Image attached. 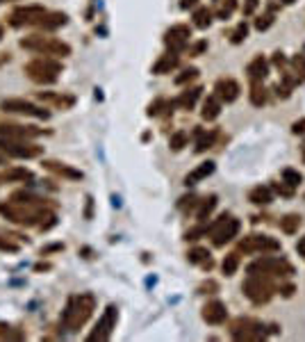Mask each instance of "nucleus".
I'll use <instances>...</instances> for the list:
<instances>
[{
  "mask_svg": "<svg viewBox=\"0 0 305 342\" xmlns=\"http://www.w3.org/2000/svg\"><path fill=\"white\" fill-rule=\"evenodd\" d=\"M93 308H96V297H93L91 292H82V295L71 297L66 308H64V315H62L64 329L71 331V333L80 331V326H85L87 320L91 317Z\"/></svg>",
  "mask_w": 305,
  "mask_h": 342,
  "instance_id": "1",
  "label": "nucleus"
},
{
  "mask_svg": "<svg viewBox=\"0 0 305 342\" xmlns=\"http://www.w3.org/2000/svg\"><path fill=\"white\" fill-rule=\"evenodd\" d=\"M18 43H21V48H26L30 53H37V55H48V57L71 55V46L66 41L55 39V37H46V34H28Z\"/></svg>",
  "mask_w": 305,
  "mask_h": 342,
  "instance_id": "2",
  "label": "nucleus"
},
{
  "mask_svg": "<svg viewBox=\"0 0 305 342\" xmlns=\"http://www.w3.org/2000/svg\"><path fill=\"white\" fill-rule=\"evenodd\" d=\"M60 73H62V62L57 57L41 55L26 64V76L34 85H55Z\"/></svg>",
  "mask_w": 305,
  "mask_h": 342,
  "instance_id": "3",
  "label": "nucleus"
},
{
  "mask_svg": "<svg viewBox=\"0 0 305 342\" xmlns=\"http://www.w3.org/2000/svg\"><path fill=\"white\" fill-rule=\"evenodd\" d=\"M0 149L7 153V158H16V160H32L43 153V146L34 144V141L5 139V137H0Z\"/></svg>",
  "mask_w": 305,
  "mask_h": 342,
  "instance_id": "4",
  "label": "nucleus"
},
{
  "mask_svg": "<svg viewBox=\"0 0 305 342\" xmlns=\"http://www.w3.org/2000/svg\"><path fill=\"white\" fill-rule=\"evenodd\" d=\"M0 110L12 112V114H23V116H34V119H50V112L46 107H39L26 99H5L0 101Z\"/></svg>",
  "mask_w": 305,
  "mask_h": 342,
  "instance_id": "5",
  "label": "nucleus"
},
{
  "mask_svg": "<svg viewBox=\"0 0 305 342\" xmlns=\"http://www.w3.org/2000/svg\"><path fill=\"white\" fill-rule=\"evenodd\" d=\"M210 233H212L214 247H225V244H228L233 237H237V233H239V222H237V219H233L230 214L223 212V214L219 217V222L210 226Z\"/></svg>",
  "mask_w": 305,
  "mask_h": 342,
  "instance_id": "6",
  "label": "nucleus"
},
{
  "mask_svg": "<svg viewBox=\"0 0 305 342\" xmlns=\"http://www.w3.org/2000/svg\"><path fill=\"white\" fill-rule=\"evenodd\" d=\"M46 12L48 9H43V5H26V7H16L12 14H9V26L12 28L37 26Z\"/></svg>",
  "mask_w": 305,
  "mask_h": 342,
  "instance_id": "7",
  "label": "nucleus"
},
{
  "mask_svg": "<svg viewBox=\"0 0 305 342\" xmlns=\"http://www.w3.org/2000/svg\"><path fill=\"white\" fill-rule=\"evenodd\" d=\"M244 292L255 304H267L269 297H271V287L267 285V281H262L260 274H248V278L244 283Z\"/></svg>",
  "mask_w": 305,
  "mask_h": 342,
  "instance_id": "8",
  "label": "nucleus"
},
{
  "mask_svg": "<svg viewBox=\"0 0 305 342\" xmlns=\"http://www.w3.org/2000/svg\"><path fill=\"white\" fill-rule=\"evenodd\" d=\"M43 135V128H34V126H21V124H0V137L5 139H21V141H32Z\"/></svg>",
  "mask_w": 305,
  "mask_h": 342,
  "instance_id": "9",
  "label": "nucleus"
},
{
  "mask_svg": "<svg viewBox=\"0 0 305 342\" xmlns=\"http://www.w3.org/2000/svg\"><path fill=\"white\" fill-rule=\"evenodd\" d=\"M116 317H119V312H116V306H107V310H105V315L100 317V322L96 324V329H93V333L89 335V342H105V340H110V335H112V331H114V326H116Z\"/></svg>",
  "mask_w": 305,
  "mask_h": 342,
  "instance_id": "10",
  "label": "nucleus"
},
{
  "mask_svg": "<svg viewBox=\"0 0 305 342\" xmlns=\"http://www.w3.org/2000/svg\"><path fill=\"white\" fill-rule=\"evenodd\" d=\"M189 37H191V30H189V26H183V23H178V26H173V28H169L164 34V43L169 46V51L171 53H183L185 48H187V43H189Z\"/></svg>",
  "mask_w": 305,
  "mask_h": 342,
  "instance_id": "11",
  "label": "nucleus"
},
{
  "mask_svg": "<svg viewBox=\"0 0 305 342\" xmlns=\"http://www.w3.org/2000/svg\"><path fill=\"white\" fill-rule=\"evenodd\" d=\"M280 244L267 235H250L242 242V251H278Z\"/></svg>",
  "mask_w": 305,
  "mask_h": 342,
  "instance_id": "12",
  "label": "nucleus"
},
{
  "mask_svg": "<svg viewBox=\"0 0 305 342\" xmlns=\"http://www.w3.org/2000/svg\"><path fill=\"white\" fill-rule=\"evenodd\" d=\"M214 91H216L214 96L219 101L233 103V101H237V96H239V85H237V80H233V78H221V80L216 82Z\"/></svg>",
  "mask_w": 305,
  "mask_h": 342,
  "instance_id": "13",
  "label": "nucleus"
},
{
  "mask_svg": "<svg viewBox=\"0 0 305 342\" xmlns=\"http://www.w3.org/2000/svg\"><path fill=\"white\" fill-rule=\"evenodd\" d=\"M66 23H68V16L64 12H46L41 21L37 23V28L43 32H53V30H60Z\"/></svg>",
  "mask_w": 305,
  "mask_h": 342,
  "instance_id": "14",
  "label": "nucleus"
},
{
  "mask_svg": "<svg viewBox=\"0 0 305 342\" xmlns=\"http://www.w3.org/2000/svg\"><path fill=\"white\" fill-rule=\"evenodd\" d=\"M225 317H228V310L221 301H210L208 306L203 308V320L208 324H223Z\"/></svg>",
  "mask_w": 305,
  "mask_h": 342,
  "instance_id": "15",
  "label": "nucleus"
},
{
  "mask_svg": "<svg viewBox=\"0 0 305 342\" xmlns=\"http://www.w3.org/2000/svg\"><path fill=\"white\" fill-rule=\"evenodd\" d=\"M43 169H48L50 174L62 176V178L82 180V171H78V169L68 167V164H64V162H57V160H46V162H43Z\"/></svg>",
  "mask_w": 305,
  "mask_h": 342,
  "instance_id": "16",
  "label": "nucleus"
},
{
  "mask_svg": "<svg viewBox=\"0 0 305 342\" xmlns=\"http://www.w3.org/2000/svg\"><path fill=\"white\" fill-rule=\"evenodd\" d=\"M39 101L48 103V105H55L60 110H68V107L75 105V99L68 94H50V91H39Z\"/></svg>",
  "mask_w": 305,
  "mask_h": 342,
  "instance_id": "17",
  "label": "nucleus"
},
{
  "mask_svg": "<svg viewBox=\"0 0 305 342\" xmlns=\"http://www.w3.org/2000/svg\"><path fill=\"white\" fill-rule=\"evenodd\" d=\"M175 66H178V55H175V53H166V55H162L160 60L152 64V73H155V76H164V73L173 71Z\"/></svg>",
  "mask_w": 305,
  "mask_h": 342,
  "instance_id": "18",
  "label": "nucleus"
},
{
  "mask_svg": "<svg viewBox=\"0 0 305 342\" xmlns=\"http://www.w3.org/2000/svg\"><path fill=\"white\" fill-rule=\"evenodd\" d=\"M214 171V162H203V164H198L191 174H187V178H185V185L189 187V185H196L198 180H203V178H208L210 174Z\"/></svg>",
  "mask_w": 305,
  "mask_h": 342,
  "instance_id": "19",
  "label": "nucleus"
},
{
  "mask_svg": "<svg viewBox=\"0 0 305 342\" xmlns=\"http://www.w3.org/2000/svg\"><path fill=\"white\" fill-rule=\"evenodd\" d=\"M246 73H248L253 80H262V78H267V73H269L267 60H264V57H255V60L248 64V68H246Z\"/></svg>",
  "mask_w": 305,
  "mask_h": 342,
  "instance_id": "20",
  "label": "nucleus"
},
{
  "mask_svg": "<svg viewBox=\"0 0 305 342\" xmlns=\"http://www.w3.org/2000/svg\"><path fill=\"white\" fill-rule=\"evenodd\" d=\"M221 112V103L216 96H208V101L203 103V112H200V116H203L205 121H214L216 116H219Z\"/></svg>",
  "mask_w": 305,
  "mask_h": 342,
  "instance_id": "21",
  "label": "nucleus"
},
{
  "mask_svg": "<svg viewBox=\"0 0 305 342\" xmlns=\"http://www.w3.org/2000/svg\"><path fill=\"white\" fill-rule=\"evenodd\" d=\"M200 87H191V89H187V91H183V94H180V99L175 101L178 103L180 107H185V110H191V107L196 105V101H198V96H200Z\"/></svg>",
  "mask_w": 305,
  "mask_h": 342,
  "instance_id": "22",
  "label": "nucleus"
},
{
  "mask_svg": "<svg viewBox=\"0 0 305 342\" xmlns=\"http://www.w3.org/2000/svg\"><path fill=\"white\" fill-rule=\"evenodd\" d=\"M34 174L30 169L26 167H14V169H7L3 176V180H21V183H26V180H32Z\"/></svg>",
  "mask_w": 305,
  "mask_h": 342,
  "instance_id": "23",
  "label": "nucleus"
},
{
  "mask_svg": "<svg viewBox=\"0 0 305 342\" xmlns=\"http://www.w3.org/2000/svg\"><path fill=\"white\" fill-rule=\"evenodd\" d=\"M210 23H212V12H210L208 7H198L194 12V26L200 28V30H205V28H210Z\"/></svg>",
  "mask_w": 305,
  "mask_h": 342,
  "instance_id": "24",
  "label": "nucleus"
},
{
  "mask_svg": "<svg viewBox=\"0 0 305 342\" xmlns=\"http://www.w3.org/2000/svg\"><path fill=\"white\" fill-rule=\"evenodd\" d=\"M216 208V197L214 194H210L208 199H205L203 203H200V208H198V212H196V217H198V222H205V219L212 214V210Z\"/></svg>",
  "mask_w": 305,
  "mask_h": 342,
  "instance_id": "25",
  "label": "nucleus"
},
{
  "mask_svg": "<svg viewBox=\"0 0 305 342\" xmlns=\"http://www.w3.org/2000/svg\"><path fill=\"white\" fill-rule=\"evenodd\" d=\"M216 3H219V7H216V16H219L221 21L230 18V14H233L235 7H237V0H216Z\"/></svg>",
  "mask_w": 305,
  "mask_h": 342,
  "instance_id": "26",
  "label": "nucleus"
},
{
  "mask_svg": "<svg viewBox=\"0 0 305 342\" xmlns=\"http://www.w3.org/2000/svg\"><path fill=\"white\" fill-rule=\"evenodd\" d=\"M0 338L3 340H23L26 333L16 326H9V324H0Z\"/></svg>",
  "mask_w": 305,
  "mask_h": 342,
  "instance_id": "27",
  "label": "nucleus"
},
{
  "mask_svg": "<svg viewBox=\"0 0 305 342\" xmlns=\"http://www.w3.org/2000/svg\"><path fill=\"white\" fill-rule=\"evenodd\" d=\"M189 262H200L205 270H210V267H212L210 253L205 251V249H194V251H189Z\"/></svg>",
  "mask_w": 305,
  "mask_h": 342,
  "instance_id": "28",
  "label": "nucleus"
},
{
  "mask_svg": "<svg viewBox=\"0 0 305 342\" xmlns=\"http://www.w3.org/2000/svg\"><path fill=\"white\" fill-rule=\"evenodd\" d=\"M214 139H216V130H210V133H200L198 141H196V151H198V153H203V151L212 149Z\"/></svg>",
  "mask_w": 305,
  "mask_h": 342,
  "instance_id": "29",
  "label": "nucleus"
},
{
  "mask_svg": "<svg viewBox=\"0 0 305 342\" xmlns=\"http://www.w3.org/2000/svg\"><path fill=\"white\" fill-rule=\"evenodd\" d=\"M250 103L258 107L267 103V91H264V87L260 82H253V87H250Z\"/></svg>",
  "mask_w": 305,
  "mask_h": 342,
  "instance_id": "30",
  "label": "nucleus"
},
{
  "mask_svg": "<svg viewBox=\"0 0 305 342\" xmlns=\"http://www.w3.org/2000/svg\"><path fill=\"white\" fill-rule=\"evenodd\" d=\"M187 141H189V135H187L185 130H178V133L171 135L169 146H171V151H183L185 146H187Z\"/></svg>",
  "mask_w": 305,
  "mask_h": 342,
  "instance_id": "31",
  "label": "nucleus"
},
{
  "mask_svg": "<svg viewBox=\"0 0 305 342\" xmlns=\"http://www.w3.org/2000/svg\"><path fill=\"white\" fill-rule=\"evenodd\" d=\"M298 226H301V217H298V214H287V217L280 222V228H283L285 233H296Z\"/></svg>",
  "mask_w": 305,
  "mask_h": 342,
  "instance_id": "32",
  "label": "nucleus"
},
{
  "mask_svg": "<svg viewBox=\"0 0 305 342\" xmlns=\"http://www.w3.org/2000/svg\"><path fill=\"white\" fill-rule=\"evenodd\" d=\"M248 199H250L253 203H258V205H264V203L271 201V192H269L267 187H255L253 192H250Z\"/></svg>",
  "mask_w": 305,
  "mask_h": 342,
  "instance_id": "33",
  "label": "nucleus"
},
{
  "mask_svg": "<svg viewBox=\"0 0 305 342\" xmlns=\"http://www.w3.org/2000/svg\"><path fill=\"white\" fill-rule=\"evenodd\" d=\"M237 265H239V256L237 253H230V256H225V260H223V274L225 276H233L235 272H237Z\"/></svg>",
  "mask_w": 305,
  "mask_h": 342,
  "instance_id": "34",
  "label": "nucleus"
},
{
  "mask_svg": "<svg viewBox=\"0 0 305 342\" xmlns=\"http://www.w3.org/2000/svg\"><path fill=\"white\" fill-rule=\"evenodd\" d=\"M198 78V68H194V66H189V68H185L183 73H180L178 78H175V85H187V82H191V80H196Z\"/></svg>",
  "mask_w": 305,
  "mask_h": 342,
  "instance_id": "35",
  "label": "nucleus"
},
{
  "mask_svg": "<svg viewBox=\"0 0 305 342\" xmlns=\"http://www.w3.org/2000/svg\"><path fill=\"white\" fill-rule=\"evenodd\" d=\"M283 178H285V183H287L289 187H296V185L301 183V174H298V171H294V169H285L283 171Z\"/></svg>",
  "mask_w": 305,
  "mask_h": 342,
  "instance_id": "36",
  "label": "nucleus"
},
{
  "mask_svg": "<svg viewBox=\"0 0 305 342\" xmlns=\"http://www.w3.org/2000/svg\"><path fill=\"white\" fill-rule=\"evenodd\" d=\"M246 34H248V26H246V23H239L237 30L233 32V43H242L246 39Z\"/></svg>",
  "mask_w": 305,
  "mask_h": 342,
  "instance_id": "37",
  "label": "nucleus"
},
{
  "mask_svg": "<svg viewBox=\"0 0 305 342\" xmlns=\"http://www.w3.org/2000/svg\"><path fill=\"white\" fill-rule=\"evenodd\" d=\"M0 251H9V253H16V251H18V244H16V242H12V239H9V237L0 235Z\"/></svg>",
  "mask_w": 305,
  "mask_h": 342,
  "instance_id": "38",
  "label": "nucleus"
},
{
  "mask_svg": "<svg viewBox=\"0 0 305 342\" xmlns=\"http://www.w3.org/2000/svg\"><path fill=\"white\" fill-rule=\"evenodd\" d=\"M294 66H296V80H303L305 78V55L294 57Z\"/></svg>",
  "mask_w": 305,
  "mask_h": 342,
  "instance_id": "39",
  "label": "nucleus"
},
{
  "mask_svg": "<svg viewBox=\"0 0 305 342\" xmlns=\"http://www.w3.org/2000/svg\"><path fill=\"white\" fill-rule=\"evenodd\" d=\"M194 205H196V197H183V199H180V203H178V208L187 212V210H191Z\"/></svg>",
  "mask_w": 305,
  "mask_h": 342,
  "instance_id": "40",
  "label": "nucleus"
},
{
  "mask_svg": "<svg viewBox=\"0 0 305 342\" xmlns=\"http://www.w3.org/2000/svg\"><path fill=\"white\" fill-rule=\"evenodd\" d=\"M271 23H273V16H260L258 21H255V28H258V30H267Z\"/></svg>",
  "mask_w": 305,
  "mask_h": 342,
  "instance_id": "41",
  "label": "nucleus"
},
{
  "mask_svg": "<svg viewBox=\"0 0 305 342\" xmlns=\"http://www.w3.org/2000/svg\"><path fill=\"white\" fill-rule=\"evenodd\" d=\"M166 105V103L164 101H162V99H157L155 103H150V107H148V114L152 116V114H160V112H162V107H164Z\"/></svg>",
  "mask_w": 305,
  "mask_h": 342,
  "instance_id": "42",
  "label": "nucleus"
},
{
  "mask_svg": "<svg viewBox=\"0 0 305 342\" xmlns=\"http://www.w3.org/2000/svg\"><path fill=\"white\" fill-rule=\"evenodd\" d=\"M205 48H208V41H198L196 46H191V48H189V55H200V53H203Z\"/></svg>",
  "mask_w": 305,
  "mask_h": 342,
  "instance_id": "43",
  "label": "nucleus"
},
{
  "mask_svg": "<svg viewBox=\"0 0 305 342\" xmlns=\"http://www.w3.org/2000/svg\"><path fill=\"white\" fill-rule=\"evenodd\" d=\"M255 7H258V0H246V3H244V14H253Z\"/></svg>",
  "mask_w": 305,
  "mask_h": 342,
  "instance_id": "44",
  "label": "nucleus"
},
{
  "mask_svg": "<svg viewBox=\"0 0 305 342\" xmlns=\"http://www.w3.org/2000/svg\"><path fill=\"white\" fill-rule=\"evenodd\" d=\"M292 130H294V133H296V135H305V119H303V121H296Z\"/></svg>",
  "mask_w": 305,
  "mask_h": 342,
  "instance_id": "45",
  "label": "nucleus"
},
{
  "mask_svg": "<svg viewBox=\"0 0 305 342\" xmlns=\"http://www.w3.org/2000/svg\"><path fill=\"white\" fill-rule=\"evenodd\" d=\"M280 292H283L285 297H292L294 295V285H283V287H280Z\"/></svg>",
  "mask_w": 305,
  "mask_h": 342,
  "instance_id": "46",
  "label": "nucleus"
},
{
  "mask_svg": "<svg viewBox=\"0 0 305 342\" xmlns=\"http://www.w3.org/2000/svg\"><path fill=\"white\" fill-rule=\"evenodd\" d=\"M296 251H298V253H301V256L305 258V237H301V239H298V244H296Z\"/></svg>",
  "mask_w": 305,
  "mask_h": 342,
  "instance_id": "47",
  "label": "nucleus"
},
{
  "mask_svg": "<svg viewBox=\"0 0 305 342\" xmlns=\"http://www.w3.org/2000/svg\"><path fill=\"white\" fill-rule=\"evenodd\" d=\"M60 249H64L62 244H53V247H48V249H41V256L43 253H50V251H60Z\"/></svg>",
  "mask_w": 305,
  "mask_h": 342,
  "instance_id": "48",
  "label": "nucleus"
},
{
  "mask_svg": "<svg viewBox=\"0 0 305 342\" xmlns=\"http://www.w3.org/2000/svg\"><path fill=\"white\" fill-rule=\"evenodd\" d=\"M273 62H275V64H278V66H283V64H285V57H283V53H275V55H273Z\"/></svg>",
  "mask_w": 305,
  "mask_h": 342,
  "instance_id": "49",
  "label": "nucleus"
},
{
  "mask_svg": "<svg viewBox=\"0 0 305 342\" xmlns=\"http://www.w3.org/2000/svg\"><path fill=\"white\" fill-rule=\"evenodd\" d=\"M196 5V0H183V9H189V7H194Z\"/></svg>",
  "mask_w": 305,
  "mask_h": 342,
  "instance_id": "50",
  "label": "nucleus"
},
{
  "mask_svg": "<svg viewBox=\"0 0 305 342\" xmlns=\"http://www.w3.org/2000/svg\"><path fill=\"white\" fill-rule=\"evenodd\" d=\"M5 162H7V153L0 149V164H5Z\"/></svg>",
  "mask_w": 305,
  "mask_h": 342,
  "instance_id": "51",
  "label": "nucleus"
},
{
  "mask_svg": "<svg viewBox=\"0 0 305 342\" xmlns=\"http://www.w3.org/2000/svg\"><path fill=\"white\" fill-rule=\"evenodd\" d=\"M3 37H5V28H3V23H0V41H3Z\"/></svg>",
  "mask_w": 305,
  "mask_h": 342,
  "instance_id": "52",
  "label": "nucleus"
},
{
  "mask_svg": "<svg viewBox=\"0 0 305 342\" xmlns=\"http://www.w3.org/2000/svg\"><path fill=\"white\" fill-rule=\"evenodd\" d=\"M283 3L285 5H292V3H296V0H283Z\"/></svg>",
  "mask_w": 305,
  "mask_h": 342,
  "instance_id": "53",
  "label": "nucleus"
},
{
  "mask_svg": "<svg viewBox=\"0 0 305 342\" xmlns=\"http://www.w3.org/2000/svg\"><path fill=\"white\" fill-rule=\"evenodd\" d=\"M0 3H5V0H0Z\"/></svg>",
  "mask_w": 305,
  "mask_h": 342,
  "instance_id": "54",
  "label": "nucleus"
}]
</instances>
